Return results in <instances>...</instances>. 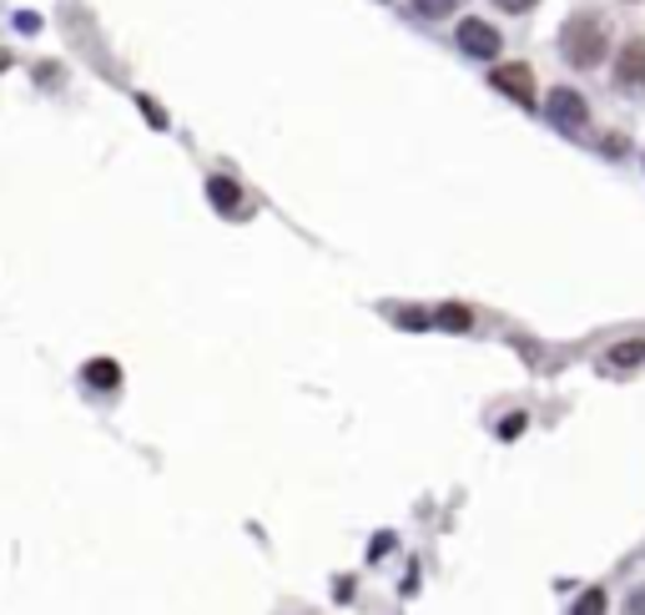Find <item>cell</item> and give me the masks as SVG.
<instances>
[{
    "mask_svg": "<svg viewBox=\"0 0 645 615\" xmlns=\"http://www.w3.org/2000/svg\"><path fill=\"white\" fill-rule=\"evenodd\" d=\"M494 6H500V11H529L535 0H494Z\"/></svg>",
    "mask_w": 645,
    "mask_h": 615,
    "instance_id": "13",
    "label": "cell"
},
{
    "mask_svg": "<svg viewBox=\"0 0 645 615\" xmlns=\"http://www.w3.org/2000/svg\"><path fill=\"white\" fill-rule=\"evenodd\" d=\"M490 82H494V91H504L510 101H520V107H535V72H529V66H500Z\"/></svg>",
    "mask_w": 645,
    "mask_h": 615,
    "instance_id": "2",
    "label": "cell"
},
{
    "mask_svg": "<svg viewBox=\"0 0 645 615\" xmlns=\"http://www.w3.org/2000/svg\"><path fill=\"white\" fill-rule=\"evenodd\" d=\"M439 323H444V328H455V333H464L469 328V308H459V303L439 308Z\"/></svg>",
    "mask_w": 645,
    "mask_h": 615,
    "instance_id": "9",
    "label": "cell"
},
{
    "mask_svg": "<svg viewBox=\"0 0 645 615\" xmlns=\"http://www.w3.org/2000/svg\"><path fill=\"white\" fill-rule=\"evenodd\" d=\"M615 76H621L625 91H645V41H631L615 61Z\"/></svg>",
    "mask_w": 645,
    "mask_h": 615,
    "instance_id": "5",
    "label": "cell"
},
{
    "mask_svg": "<svg viewBox=\"0 0 645 615\" xmlns=\"http://www.w3.org/2000/svg\"><path fill=\"white\" fill-rule=\"evenodd\" d=\"M207 192H212L217 213H228V217L248 213V197H242V187H238V182H228V177H212V182H207Z\"/></svg>",
    "mask_w": 645,
    "mask_h": 615,
    "instance_id": "6",
    "label": "cell"
},
{
    "mask_svg": "<svg viewBox=\"0 0 645 615\" xmlns=\"http://www.w3.org/2000/svg\"><path fill=\"white\" fill-rule=\"evenodd\" d=\"M86 384H91V389H117V384H121L117 364H111V358H101V364H86Z\"/></svg>",
    "mask_w": 645,
    "mask_h": 615,
    "instance_id": "7",
    "label": "cell"
},
{
    "mask_svg": "<svg viewBox=\"0 0 645 615\" xmlns=\"http://www.w3.org/2000/svg\"><path fill=\"white\" fill-rule=\"evenodd\" d=\"M570 615H605V591H586L580 601H575Z\"/></svg>",
    "mask_w": 645,
    "mask_h": 615,
    "instance_id": "8",
    "label": "cell"
},
{
    "mask_svg": "<svg viewBox=\"0 0 645 615\" xmlns=\"http://www.w3.org/2000/svg\"><path fill=\"white\" fill-rule=\"evenodd\" d=\"M641 358H645V344H621V348H610V364H621V368L641 364Z\"/></svg>",
    "mask_w": 645,
    "mask_h": 615,
    "instance_id": "10",
    "label": "cell"
},
{
    "mask_svg": "<svg viewBox=\"0 0 645 615\" xmlns=\"http://www.w3.org/2000/svg\"><path fill=\"white\" fill-rule=\"evenodd\" d=\"M459 46H464L469 56L494 61V56H500V31H494L490 21H464V25H459Z\"/></svg>",
    "mask_w": 645,
    "mask_h": 615,
    "instance_id": "4",
    "label": "cell"
},
{
    "mask_svg": "<svg viewBox=\"0 0 645 615\" xmlns=\"http://www.w3.org/2000/svg\"><path fill=\"white\" fill-rule=\"evenodd\" d=\"M418 15H429V21H439V15H449L459 6V0H414Z\"/></svg>",
    "mask_w": 645,
    "mask_h": 615,
    "instance_id": "11",
    "label": "cell"
},
{
    "mask_svg": "<svg viewBox=\"0 0 645 615\" xmlns=\"http://www.w3.org/2000/svg\"><path fill=\"white\" fill-rule=\"evenodd\" d=\"M625 615H645V585H641V591H631V601H625Z\"/></svg>",
    "mask_w": 645,
    "mask_h": 615,
    "instance_id": "12",
    "label": "cell"
},
{
    "mask_svg": "<svg viewBox=\"0 0 645 615\" xmlns=\"http://www.w3.org/2000/svg\"><path fill=\"white\" fill-rule=\"evenodd\" d=\"M6 66H11V56H6V51H0V72H6Z\"/></svg>",
    "mask_w": 645,
    "mask_h": 615,
    "instance_id": "14",
    "label": "cell"
},
{
    "mask_svg": "<svg viewBox=\"0 0 645 615\" xmlns=\"http://www.w3.org/2000/svg\"><path fill=\"white\" fill-rule=\"evenodd\" d=\"M565 61L570 66H580V72H590V66H600L605 61V46H610V25L600 21V15H575L570 25H565Z\"/></svg>",
    "mask_w": 645,
    "mask_h": 615,
    "instance_id": "1",
    "label": "cell"
},
{
    "mask_svg": "<svg viewBox=\"0 0 645 615\" xmlns=\"http://www.w3.org/2000/svg\"><path fill=\"white\" fill-rule=\"evenodd\" d=\"M586 117H590V107H586V96H580V91H570V86L550 91V121H555V127L580 131V127H586Z\"/></svg>",
    "mask_w": 645,
    "mask_h": 615,
    "instance_id": "3",
    "label": "cell"
}]
</instances>
